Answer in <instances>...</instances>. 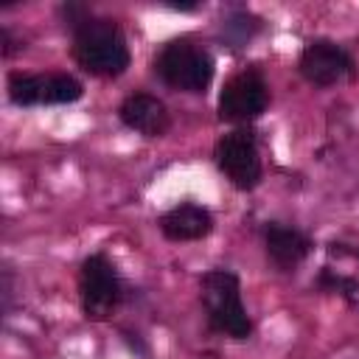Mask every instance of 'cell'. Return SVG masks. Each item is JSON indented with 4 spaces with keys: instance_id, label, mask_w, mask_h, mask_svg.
<instances>
[{
    "instance_id": "7",
    "label": "cell",
    "mask_w": 359,
    "mask_h": 359,
    "mask_svg": "<svg viewBox=\"0 0 359 359\" xmlns=\"http://www.w3.org/2000/svg\"><path fill=\"white\" fill-rule=\"evenodd\" d=\"M300 73L309 84L314 87H331L342 79H348L353 73V59L351 53L337 45V42H328V39H317V42H309L300 53Z\"/></svg>"
},
{
    "instance_id": "2",
    "label": "cell",
    "mask_w": 359,
    "mask_h": 359,
    "mask_svg": "<svg viewBox=\"0 0 359 359\" xmlns=\"http://www.w3.org/2000/svg\"><path fill=\"white\" fill-rule=\"evenodd\" d=\"M202 303L208 311V323L213 331L247 339L252 331V323L247 317V309L241 303V286L236 272L230 269H210L202 278Z\"/></svg>"
},
{
    "instance_id": "5",
    "label": "cell",
    "mask_w": 359,
    "mask_h": 359,
    "mask_svg": "<svg viewBox=\"0 0 359 359\" xmlns=\"http://www.w3.org/2000/svg\"><path fill=\"white\" fill-rule=\"evenodd\" d=\"M213 160H216V168L238 191H250L261 182L258 146H255L252 132H247V129H236V132L224 135L213 149Z\"/></svg>"
},
{
    "instance_id": "11",
    "label": "cell",
    "mask_w": 359,
    "mask_h": 359,
    "mask_svg": "<svg viewBox=\"0 0 359 359\" xmlns=\"http://www.w3.org/2000/svg\"><path fill=\"white\" fill-rule=\"evenodd\" d=\"M8 98L17 107H39V104H48V76L11 73L8 76Z\"/></svg>"
},
{
    "instance_id": "9",
    "label": "cell",
    "mask_w": 359,
    "mask_h": 359,
    "mask_svg": "<svg viewBox=\"0 0 359 359\" xmlns=\"http://www.w3.org/2000/svg\"><path fill=\"white\" fill-rule=\"evenodd\" d=\"M210 230H213V213L194 202H182L160 216V233L168 241H199L210 236Z\"/></svg>"
},
{
    "instance_id": "3",
    "label": "cell",
    "mask_w": 359,
    "mask_h": 359,
    "mask_svg": "<svg viewBox=\"0 0 359 359\" xmlns=\"http://www.w3.org/2000/svg\"><path fill=\"white\" fill-rule=\"evenodd\" d=\"M154 70L160 73V79L174 87V90H182V93H205L213 81V59L210 53L191 42L188 36H180V39H171L157 62H154Z\"/></svg>"
},
{
    "instance_id": "10",
    "label": "cell",
    "mask_w": 359,
    "mask_h": 359,
    "mask_svg": "<svg viewBox=\"0 0 359 359\" xmlns=\"http://www.w3.org/2000/svg\"><path fill=\"white\" fill-rule=\"evenodd\" d=\"M264 241H266V255L272 258V264L286 269V272L294 269L311 250V241L300 230H294L289 224H280V222H269L266 224Z\"/></svg>"
},
{
    "instance_id": "4",
    "label": "cell",
    "mask_w": 359,
    "mask_h": 359,
    "mask_svg": "<svg viewBox=\"0 0 359 359\" xmlns=\"http://www.w3.org/2000/svg\"><path fill=\"white\" fill-rule=\"evenodd\" d=\"M79 294L81 311L90 320H107L121 303V278L107 255L95 252L81 261L79 269Z\"/></svg>"
},
{
    "instance_id": "8",
    "label": "cell",
    "mask_w": 359,
    "mask_h": 359,
    "mask_svg": "<svg viewBox=\"0 0 359 359\" xmlns=\"http://www.w3.org/2000/svg\"><path fill=\"white\" fill-rule=\"evenodd\" d=\"M118 118L123 126H129L132 132L143 135V137H160L168 132V109L157 95L149 93H132L123 98V104L118 107Z\"/></svg>"
},
{
    "instance_id": "6",
    "label": "cell",
    "mask_w": 359,
    "mask_h": 359,
    "mask_svg": "<svg viewBox=\"0 0 359 359\" xmlns=\"http://www.w3.org/2000/svg\"><path fill=\"white\" fill-rule=\"evenodd\" d=\"M266 81L255 70L236 73L219 93V118L230 123H244L266 109Z\"/></svg>"
},
{
    "instance_id": "1",
    "label": "cell",
    "mask_w": 359,
    "mask_h": 359,
    "mask_svg": "<svg viewBox=\"0 0 359 359\" xmlns=\"http://www.w3.org/2000/svg\"><path fill=\"white\" fill-rule=\"evenodd\" d=\"M73 56L93 76H121L129 67L126 36L112 20L87 17L73 28Z\"/></svg>"
},
{
    "instance_id": "12",
    "label": "cell",
    "mask_w": 359,
    "mask_h": 359,
    "mask_svg": "<svg viewBox=\"0 0 359 359\" xmlns=\"http://www.w3.org/2000/svg\"><path fill=\"white\" fill-rule=\"evenodd\" d=\"M317 283H320L323 289H328V292H337V294H342L348 303H356V300H359V283H356L353 278L337 275V272H334V269H328V266L320 272Z\"/></svg>"
},
{
    "instance_id": "13",
    "label": "cell",
    "mask_w": 359,
    "mask_h": 359,
    "mask_svg": "<svg viewBox=\"0 0 359 359\" xmlns=\"http://www.w3.org/2000/svg\"><path fill=\"white\" fill-rule=\"evenodd\" d=\"M255 31H258V20L250 17V14H233V17H227V22H224V36H230L236 45L250 42V36H252Z\"/></svg>"
}]
</instances>
